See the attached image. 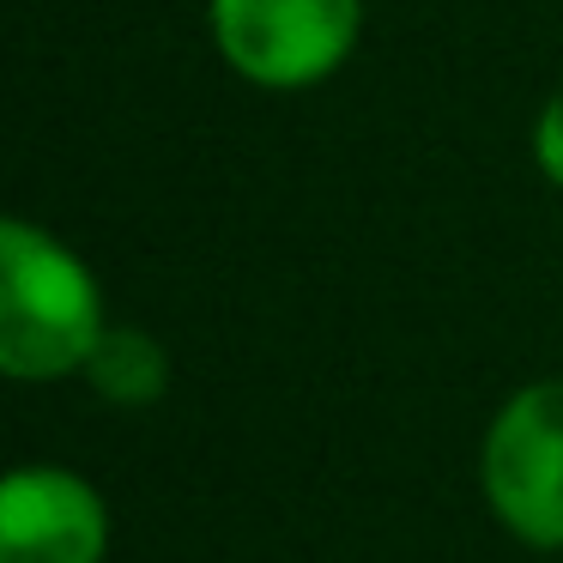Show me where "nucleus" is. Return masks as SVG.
Returning a JSON list of instances; mask_svg holds the SVG:
<instances>
[{
  "label": "nucleus",
  "instance_id": "nucleus-6",
  "mask_svg": "<svg viewBox=\"0 0 563 563\" xmlns=\"http://www.w3.org/2000/svg\"><path fill=\"white\" fill-rule=\"evenodd\" d=\"M533 158H539V170L563 188V91L539 110V122H533Z\"/></svg>",
  "mask_w": 563,
  "mask_h": 563
},
{
  "label": "nucleus",
  "instance_id": "nucleus-1",
  "mask_svg": "<svg viewBox=\"0 0 563 563\" xmlns=\"http://www.w3.org/2000/svg\"><path fill=\"white\" fill-rule=\"evenodd\" d=\"M103 340V297L91 267L25 219L0 224V369L55 382L91 364Z\"/></svg>",
  "mask_w": 563,
  "mask_h": 563
},
{
  "label": "nucleus",
  "instance_id": "nucleus-2",
  "mask_svg": "<svg viewBox=\"0 0 563 563\" xmlns=\"http://www.w3.org/2000/svg\"><path fill=\"white\" fill-rule=\"evenodd\" d=\"M364 0H212L219 55L243 79L297 91L352 55Z\"/></svg>",
  "mask_w": 563,
  "mask_h": 563
},
{
  "label": "nucleus",
  "instance_id": "nucleus-4",
  "mask_svg": "<svg viewBox=\"0 0 563 563\" xmlns=\"http://www.w3.org/2000/svg\"><path fill=\"white\" fill-rule=\"evenodd\" d=\"M110 509L67 466H19L0 490V563H103Z\"/></svg>",
  "mask_w": 563,
  "mask_h": 563
},
{
  "label": "nucleus",
  "instance_id": "nucleus-5",
  "mask_svg": "<svg viewBox=\"0 0 563 563\" xmlns=\"http://www.w3.org/2000/svg\"><path fill=\"white\" fill-rule=\"evenodd\" d=\"M86 382L115 406H152L170 388V357H164V345L140 328H103L98 352H91V364H86Z\"/></svg>",
  "mask_w": 563,
  "mask_h": 563
},
{
  "label": "nucleus",
  "instance_id": "nucleus-3",
  "mask_svg": "<svg viewBox=\"0 0 563 563\" xmlns=\"http://www.w3.org/2000/svg\"><path fill=\"white\" fill-rule=\"evenodd\" d=\"M485 497L515 539L563 545V376L521 388L485 437Z\"/></svg>",
  "mask_w": 563,
  "mask_h": 563
}]
</instances>
